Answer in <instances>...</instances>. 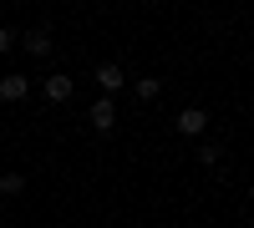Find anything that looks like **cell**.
Instances as JSON below:
<instances>
[{
  "label": "cell",
  "mask_w": 254,
  "mask_h": 228,
  "mask_svg": "<svg viewBox=\"0 0 254 228\" xmlns=\"http://www.w3.org/2000/svg\"><path fill=\"white\" fill-rule=\"evenodd\" d=\"M71 91H76V81H71L66 71H51L46 81H41V96H46L51 107H61V101H71Z\"/></svg>",
  "instance_id": "cell-1"
},
{
  "label": "cell",
  "mask_w": 254,
  "mask_h": 228,
  "mask_svg": "<svg viewBox=\"0 0 254 228\" xmlns=\"http://www.w3.org/2000/svg\"><path fill=\"white\" fill-rule=\"evenodd\" d=\"M87 122H92V132H112L117 127V101L112 96H97L87 107Z\"/></svg>",
  "instance_id": "cell-2"
},
{
  "label": "cell",
  "mask_w": 254,
  "mask_h": 228,
  "mask_svg": "<svg viewBox=\"0 0 254 228\" xmlns=\"http://www.w3.org/2000/svg\"><path fill=\"white\" fill-rule=\"evenodd\" d=\"M92 81L102 87V96H117V91L127 87V76H122V66H117V61H102V66L92 71Z\"/></svg>",
  "instance_id": "cell-3"
},
{
  "label": "cell",
  "mask_w": 254,
  "mask_h": 228,
  "mask_svg": "<svg viewBox=\"0 0 254 228\" xmlns=\"http://www.w3.org/2000/svg\"><path fill=\"white\" fill-rule=\"evenodd\" d=\"M173 127H178L183 137H203V132H208V112H203V107H183V112L173 117Z\"/></svg>",
  "instance_id": "cell-4"
},
{
  "label": "cell",
  "mask_w": 254,
  "mask_h": 228,
  "mask_svg": "<svg viewBox=\"0 0 254 228\" xmlns=\"http://www.w3.org/2000/svg\"><path fill=\"white\" fill-rule=\"evenodd\" d=\"M26 96H31V76H20V71L0 76V101H26Z\"/></svg>",
  "instance_id": "cell-5"
},
{
  "label": "cell",
  "mask_w": 254,
  "mask_h": 228,
  "mask_svg": "<svg viewBox=\"0 0 254 228\" xmlns=\"http://www.w3.org/2000/svg\"><path fill=\"white\" fill-rule=\"evenodd\" d=\"M20 46H26V56H36V61H46V56L56 51V41H51L46 31H26V36H20Z\"/></svg>",
  "instance_id": "cell-6"
},
{
  "label": "cell",
  "mask_w": 254,
  "mask_h": 228,
  "mask_svg": "<svg viewBox=\"0 0 254 228\" xmlns=\"http://www.w3.org/2000/svg\"><path fill=\"white\" fill-rule=\"evenodd\" d=\"M132 91H137V101H158V96H163V81H158V76H137Z\"/></svg>",
  "instance_id": "cell-7"
},
{
  "label": "cell",
  "mask_w": 254,
  "mask_h": 228,
  "mask_svg": "<svg viewBox=\"0 0 254 228\" xmlns=\"http://www.w3.org/2000/svg\"><path fill=\"white\" fill-rule=\"evenodd\" d=\"M15 193H26V178L20 173H0V198H15Z\"/></svg>",
  "instance_id": "cell-8"
},
{
  "label": "cell",
  "mask_w": 254,
  "mask_h": 228,
  "mask_svg": "<svg viewBox=\"0 0 254 228\" xmlns=\"http://www.w3.org/2000/svg\"><path fill=\"white\" fill-rule=\"evenodd\" d=\"M15 46H20V36H15V31H10V26H0V56H10V51H15Z\"/></svg>",
  "instance_id": "cell-9"
},
{
  "label": "cell",
  "mask_w": 254,
  "mask_h": 228,
  "mask_svg": "<svg viewBox=\"0 0 254 228\" xmlns=\"http://www.w3.org/2000/svg\"><path fill=\"white\" fill-rule=\"evenodd\" d=\"M219 157H224V152L214 147V142H203V147H198V162H203V168H214V162H219Z\"/></svg>",
  "instance_id": "cell-10"
},
{
  "label": "cell",
  "mask_w": 254,
  "mask_h": 228,
  "mask_svg": "<svg viewBox=\"0 0 254 228\" xmlns=\"http://www.w3.org/2000/svg\"><path fill=\"white\" fill-rule=\"evenodd\" d=\"M0 208H5V203H0Z\"/></svg>",
  "instance_id": "cell-11"
}]
</instances>
